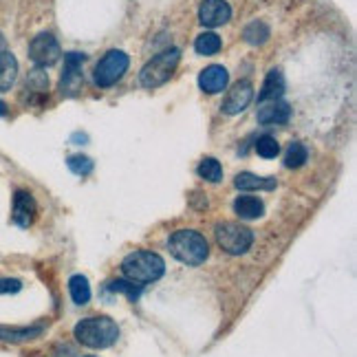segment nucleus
I'll list each match as a JSON object with an SVG mask.
<instances>
[{
	"instance_id": "1",
	"label": "nucleus",
	"mask_w": 357,
	"mask_h": 357,
	"mask_svg": "<svg viewBox=\"0 0 357 357\" xmlns=\"http://www.w3.org/2000/svg\"><path fill=\"white\" fill-rule=\"evenodd\" d=\"M73 335L77 337L79 344L89 349H108L113 347L119 337V326L115 320L98 315V318H84L79 320L73 328Z\"/></svg>"
},
{
	"instance_id": "2",
	"label": "nucleus",
	"mask_w": 357,
	"mask_h": 357,
	"mask_svg": "<svg viewBox=\"0 0 357 357\" xmlns=\"http://www.w3.org/2000/svg\"><path fill=\"white\" fill-rule=\"evenodd\" d=\"M121 271L130 282L144 287L148 282L159 280L163 273H166V263H163V258L159 254L139 250V252H132L123 258Z\"/></svg>"
},
{
	"instance_id": "3",
	"label": "nucleus",
	"mask_w": 357,
	"mask_h": 357,
	"mask_svg": "<svg viewBox=\"0 0 357 357\" xmlns=\"http://www.w3.org/2000/svg\"><path fill=\"white\" fill-rule=\"evenodd\" d=\"M168 247H170V254L181 260L183 265H190V267H199L203 265L205 260L210 256V245L205 241V236H201L199 231L195 229H178L170 236L168 241Z\"/></svg>"
},
{
	"instance_id": "4",
	"label": "nucleus",
	"mask_w": 357,
	"mask_h": 357,
	"mask_svg": "<svg viewBox=\"0 0 357 357\" xmlns=\"http://www.w3.org/2000/svg\"><path fill=\"white\" fill-rule=\"evenodd\" d=\"M178 58H181V51L174 49V47L161 51L159 56H155L142 68V73H139L142 84L146 89H157L161 84H166V82L172 77V73L176 71Z\"/></svg>"
},
{
	"instance_id": "5",
	"label": "nucleus",
	"mask_w": 357,
	"mask_h": 357,
	"mask_svg": "<svg viewBox=\"0 0 357 357\" xmlns=\"http://www.w3.org/2000/svg\"><path fill=\"white\" fill-rule=\"evenodd\" d=\"M214 234L218 245L231 256H241L254 245V231L238 223H218Z\"/></svg>"
},
{
	"instance_id": "6",
	"label": "nucleus",
	"mask_w": 357,
	"mask_h": 357,
	"mask_svg": "<svg viewBox=\"0 0 357 357\" xmlns=\"http://www.w3.org/2000/svg\"><path fill=\"white\" fill-rule=\"evenodd\" d=\"M128 56L123 51H108L106 56L98 62V66H95V84H98L100 89H108L117 84V82L123 77V73L128 71Z\"/></svg>"
},
{
	"instance_id": "7",
	"label": "nucleus",
	"mask_w": 357,
	"mask_h": 357,
	"mask_svg": "<svg viewBox=\"0 0 357 357\" xmlns=\"http://www.w3.org/2000/svg\"><path fill=\"white\" fill-rule=\"evenodd\" d=\"M62 56L58 40L51 33H38L31 45H29V58L38 64V66H51L56 64Z\"/></svg>"
},
{
	"instance_id": "8",
	"label": "nucleus",
	"mask_w": 357,
	"mask_h": 357,
	"mask_svg": "<svg viewBox=\"0 0 357 357\" xmlns=\"http://www.w3.org/2000/svg\"><path fill=\"white\" fill-rule=\"evenodd\" d=\"M84 60H86L84 53H66L64 56V73L60 79L62 95L73 98V95L79 91V86H82V64H84Z\"/></svg>"
},
{
	"instance_id": "9",
	"label": "nucleus",
	"mask_w": 357,
	"mask_h": 357,
	"mask_svg": "<svg viewBox=\"0 0 357 357\" xmlns=\"http://www.w3.org/2000/svg\"><path fill=\"white\" fill-rule=\"evenodd\" d=\"M36 214H38L36 199L26 190H18L13 195V212H11L13 223L18 227H29L36 221Z\"/></svg>"
},
{
	"instance_id": "10",
	"label": "nucleus",
	"mask_w": 357,
	"mask_h": 357,
	"mask_svg": "<svg viewBox=\"0 0 357 357\" xmlns=\"http://www.w3.org/2000/svg\"><path fill=\"white\" fill-rule=\"evenodd\" d=\"M252 98H254V89L250 82L247 79L236 82V84L227 91V98L223 100V113H227V115L243 113L245 108L250 106Z\"/></svg>"
},
{
	"instance_id": "11",
	"label": "nucleus",
	"mask_w": 357,
	"mask_h": 357,
	"mask_svg": "<svg viewBox=\"0 0 357 357\" xmlns=\"http://www.w3.org/2000/svg\"><path fill=\"white\" fill-rule=\"evenodd\" d=\"M231 18V7L225 0H203V5L199 9V20L205 26H221L229 22Z\"/></svg>"
},
{
	"instance_id": "12",
	"label": "nucleus",
	"mask_w": 357,
	"mask_h": 357,
	"mask_svg": "<svg viewBox=\"0 0 357 357\" xmlns=\"http://www.w3.org/2000/svg\"><path fill=\"white\" fill-rule=\"evenodd\" d=\"M229 82V73L227 68L221 66V64H212L208 68H203L201 75H199V86L203 93H210V95H216V93H223L225 86Z\"/></svg>"
},
{
	"instance_id": "13",
	"label": "nucleus",
	"mask_w": 357,
	"mask_h": 357,
	"mask_svg": "<svg viewBox=\"0 0 357 357\" xmlns=\"http://www.w3.org/2000/svg\"><path fill=\"white\" fill-rule=\"evenodd\" d=\"M291 117V108L287 102L276 100V102H265V106L258 111V121L265 126H273V123H287Z\"/></svg>"
},
{
	"instance_id": "14",
	"label": "nucleus",
	"mask_w": 357,
	"mask_h": 357,
	"mask_svg": "<svg viewBox=\"0 0 357 357\" xmlns=\"http://www.w3.org/2000/svg\"><path fill=\"white\" fill-rule=\"evenodd\" d=\"M282 93H284V75H282L280 68H271L265 77L263 89H260V93H258V102L260 104L276 102L282 98Z\"/></svg>"
},
{
	"instance_id": "15",
	"label": "nucleus",
	"mask_w": 357,
	"mask_h": 357,
	"mask_svg": "<svg viewBox=\"0 0 357 357\" xmlns=\"http://www.w3.org/2000/svg\"><path fill=\"white\" fill-rule=\"evenodd\" d=\"M43 333H45L43 324H33V326H0V340L11 342V344H20V342L36 340Z\"/></svg>"
},
{
	"instance_id": "16",
	"label": "nucleus",
	"mask_w": 357,
	"mask_h": 357,
	"mask_svg": "<svg viewBox=\"0 0 357 357\" xmlns=\"http://www.w3.org/2000/svg\"><path fill=\"white\" fill-rule=\"evenodd\" d=\"M234 212L245 218V221H256L265 214V205L258 197H250V195H243L234 201Z\"/></svg>"
},
{
	"instance_id": "17",
	"label": "nucleus",
	"mask_w": 357,
	"mask_h": 357,
	"mask_svg": "<svg viewBox=\"0 0 357 357\" xmlns=\"http://www.w3.org/2000/svg\"><path fill=\"white\" fill-rule=\"evenodd\" d=\"M234 185L243 192H252V190H273L276 188V178L271 176H256L252 172H241L234 178Z\"/></svg>"
},
{
	"instance_id": "18",
	"label": "nucleus",
	"mask_w": 357,
	"mask_h": 357,
	"mask_svg": "<svg viewBox=\"0 0 357 357\" xmlns=\"http://www.w3.org/2000/svg\"><path fill=\"white\" fill-rule=\"evenodd\" d=\"M16 75H18V62L9 51H5L0 56V91H9L13 82H16Z\"/></svg>"
},
{
	"instance_id": "19",
	"label": "nucleus",
	"mask_w": 357,
	"mask_h": 357,
	"mask_svg": "<svg viewBox=\"0 0 357 357\" xmlns=\"http://www.w3.org/2000/svg\"><path fill=\"white\" fill-rule=\"evenodd\" d=\"M68 291H71V298L75 305H86L91 300V284L84 276H79V273L68 280Z\"/></svg>"
},
{
	"instance_id": "20",
	"label": "nucleus",
	"mask_w": 357,
	"mask_h": 357,
	"mask_svg": "<svg viewBox=\"0 0 357 357\" xmlns=\"http://www.w3.org/2000/svg\"><path fill=\"white\" fill-rule=\"evenodd\" d=\"M221 47H223L221 38H218L216 33H212V31L201 33L197 38V43H195V49H197L199 56H214V53L221 51Z\"/></svg>"
},
{
	"instance_id": "21",
	"label": "nucleus",
	"mask_w": 357,
	"mask_h": 357,
	"mask_svg": "<svg viewBox=\"0 0 357 357\" xmlns=\"http://www.w3.org/2000/svg\"><path fill=\"white\" fill-rule=\"evenodd\" d=\"M197 172H199L201 178H205V181H210V183H218L223 178V168H221V163H218L214 157H205L199 163Z\"/></svg>"
},
{
	"instance_id": "22",
	"label": "nucleus",
	"mask_w": 357,
	"mask_h": 357,
	"mask_svg": "<svg viewBox=\"0 0 357 357\" xmlns=\"http://www.w3.org/2000/svg\"><path fill=\"white\" fill-rule=\"evenodd\" d=\"M245 40L250 45H263L267 43V38H269V26L263 22V20H254L245 26V31H243Z\"/></svg>"
},
{
	"instance_id": "23",
	"label": "nucleus",
	"mask_w": 357,
	"mask_h": 357,
	"mask_svg": "<svg viewBox=\"0 0 357 357\" xmlns=\"http://www.w3.org/2000/svg\"><path fill=\"white\" fill-rule=\"evenodd\" d=\"M307 159H309L307 148L302 146L300 142H294V144H289V148H287V153H284V166L296 170L300 166H305Z\"/></svg>"
},
{
	"instance_id": "24",
	"label": "nucleus",
	"mask_w": 357,
	"mask_h": 357,
	"mask_svg": "<svg viewBox=\"0 0 357 357\" xmlns=\"http://www.w3.org/2000/svg\"><path fill=\"white\" fill-rule=\"evenodd\" d=\"M256 153L263 157V159H273V157H278L280 155V146L276 142V137H271V135H263V137H258V142H256Z\"/></svg>"
},
{
	"instance_id": "25",
	"label": "nucleus",
	"mask_w": 357,
	"mask_h": 357,
	"mask_svg": "<svg viewBox=\"0 0 357 357\" xmlns=\"http://www.w3.org/2000/svg\"><path fill=\"white\" fill-rule=\"evenodd\" d=\"M47 89H49V77H47V73H43L40 68L31 71L29 77H26V93H31V95H45Z\"/></svg>"
},
{
	"instance_id": "26",
	"label": "nucleus",
	"mask_w": 357,
	"mask_h": 357,
	"mask_svg": "<svg viewBox=\"0 0 357 357\" xmlns=\"http://www.w3.org/2000/svg\"><path fill=\"white\" fill-rule=\"evenodd\" d=\"M106 291H113V294H126L132 302L139 298L142 294V284H135L130 280H113L106 284Z\"/></svg>"
},
{
	"instance_id": "27",
	"label": "nucleus",
	"mask_w": 357,
	"mask_h": 357,
	"mask_svg": "<svg viewBox=\"0 0 357 357\" xmlns=\"http://www.w3.org/2000/svg\"><path fill=\"white\" fill-rule=\"evenodd\" d=\"M68 170H71L73 174L77 176H89L93 172V161L84 155H73V157H68Z\"/></svg>"
},
{
	"instance_id": "28",
	"label": "nucleus",
	"mask_w": 357,
	"mask_h": 357,
	"mask_svg": "<svg viewBox=\"0 0 357 357\" xmlns=\"http://www.w3.org/2000/svg\"><path fill=\"white\" fill-rule=\"evenodd\" d=\"M22 289V282L16 278H3L0 280V294H18Z\"/></svg>"
},
{
	"instance_id": "29",
	"label": "nucleus",
	"mask_w": 357,
	"mask_h": 357,
	"mask_svg": "<svg viewBox=\"0 0 357 357\" xmlns=\"http://www.w3.org/2000/svg\"><path fill=\"white\" fill-rule=\"evenodd\" d=\"M5 115H7V104L0 102V117H5Z\"/></svg>"
},
{
	"instance_id": "30",
	"label": "nucleus",
	"mask_w": 357,
	"mask_h": 357,
	"mask_svg": "<svg viewBox=\"0 0 357 357\" xmlns=\"http://www.w3.org/2000/svg\"><path fill=\"white\" fill-rule=\"evenodd\" d=\"M7 49H5V38L3 36H0V56H3V53H5Z\"/></svg>"
},
{
	"instance_id": "31",
	"label": "nucleus",
	"mask_w": 357,
	"mask_h": 357,
	"mask_svg": "<svg viewBox=\"0 0 357 357\" xmlns=\"http://www.w3.org/2000/svg\"><path fill=\"white\" fill-rule=\"evenodd\" d=\"M86 357H95V355H86Z\"/></svg>"
}]
</instances>
